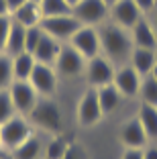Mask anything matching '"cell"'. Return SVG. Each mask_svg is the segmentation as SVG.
I'll return each mask as SVG.
<instances>
[{"instance_id":"9c48e42d","label":"cell","mask_w":157,"mask_h":159,"mask_svg":"<svg viewBox=\"0 0 157 159\" xmlns=\"http://www.w3.org/2000/svg\"><path fill=\"white\" fill-rule=\"evenodd\" d=\"M53 67H55V71L59 75H63V78H76V75H80L86 70V59L67 43V45L61 47V51H59V55H57Z\"/></svg>"},{"instance_id":"8fae6325","label":"cell","mask_w":157,"mask_h":159,"mask_svg":"<svg viewBox=\"0 0 157 159\" xmlns=\"http://www.w3.org/2000/svg\"><path fill=\"white\" fill-rule=\"evenodd\" d=\"M29 82H31V86L35 88V92H37L39 96L49 98L57 90V71H55L53 66H47V63H39L37 61V66L33 70Z\"/></svg>"},{"instance_id":"7a4b0ae2","label":"cell","mask_w":157,"mask_h":159,"mask_svg":"<svg viewBox=\"0 0 157 159\" xmlns=\"http://www.w3.org/2000/svg\"><path fill=\"white\" fill-rule=\"evenodd\" d=\"M27 118L33 126H39L41 131H47L51 135H59L63 131V116L53 100H39Z\"/></svg>"},{"instance_id":"b9f144b4","label":"cell","mask_w":157,"mask_h":159,"mask_svg":"<svg viewBox=\"0 0 157 159\" xmlns=\"http://www.w3.org/2000/svg\"><path fill=\"white\" fill-rule=\"evenodd\" d=\"M2 159H14V157H12V155L8 153V155H4V157H2Z\"/></svg>"},{"instance_id":"30bf717a","label":"cell","mask_w":157,"mask_h":159,"mask_svg":"<svg viewBox=\"0 0 157 159\" xmlns=\"http://www.w3.org/2000/svg\"><path fill=\"white\" fill-rule=\"evenodd\" d=\"M78 122L82 126H94L96 122L102 120L104 112L100 108V102H98V92L96 88H88L84 92V96L80 98L78 104Z\"/></svg>"},{"instance_id":"52a82bcc","label":"cell","mask_w":157,"mask_h":159,"mask_svg":"<svg viewBox=\"0 0 157 159\" xmlns=\"http://www.w3.org/2000/svg\"><path fill=\"white\" fill-rule=\"evenodd\" d=\"M84 71H86V80H88L90 88H100V86L112 84L116 66L100 53V55H96V57L86 61V70Z\"/></svg>"},{"instance_id":"ab89813d","label":"cell","mask_w":157,"mask_h":159,"mask_svg":"<svg viewBox=\"0 0 157 159\" xmlns=\"http://www.w3.org/2000/svg\"><path fill=\"white\" fill-rule=\"evenodd\" d=\"M104 2H106L108 6H112V4H114V2H118V0H104Z\"/></svg>"},{"instance_id":"ffe728a7","label":"cell","mask_w":157,"mask_h":159,"mask_svg":"<svg viewBox=\"0 0 157 159\" xmlns=\"http://www.w3.org/2000/svg\"><path fill=\"white\" fill-rule=\"evenodd\" d=\"M96 92H98V102H100V108L104 114L114 112L116 108L120 106V102H122V94L116 90L114 84L100 86V88H96Z\"/></svg>"},{"instance_id":"484cf974","label":"cell","mask_w":157,"mask_h":159,"mask_svg":"<svg viewBox=\"0 0 157 159\" xmlns=\"http://www.w3.org/2000/svg\"><path fill=\"white\" fill-rule=\"evenodd\" d=\"M14 82L12 75V57L8 53L0 51V90H8Z\"/></svg>"},{"instance_id":"603a6c76","label":"cell","mask_w":157,"mask_h":159,"mask_svg":"<svg viewBox=\"0 0 157 159\" xmlns=\"http://www.w3.org/2000/svg\"><path fill=\"white\" fill-rule=\"evenodd\" d=\"M25 33H27V29H25L23 25H19V23H14V20H12L8 39H6V49H4V53H8V55L23 53L25 51Z\"/></svg>"},{"instance_id":"277c9868","label":"cell","mask_w":157,"mask_h":159,"mask_svg":"<svg viewBox=\"0 0 157 159\" xmlns=\"http://www.w3.org/2000/svg\"><path fill=\"white\" fill-rule=\"evenodd\" d=\"M80 27H82V23H80L72 12L59 14V16H43V20H41L43 33L55 37L57 41H61V43H67L69 39L76 35V31H78Z\"/></svg>"},{"instance_id":"5bb4252c","label":"cell","mask_w":157,"mask_h":159,"mask_svg":"<svg viewBox=\"0 0 157 159\" xmlns=\"http://www.w3.org/2000/svg\"><path fill=\"white\" fill-rule=\"evenodd\" d=\"M120 143L127 149H145L147 147L149 139H147V135H145L143 126H141L137 116L122 122V126H120Z\"/></svg>"},{"instance_id":"9a60e30c","label":"cell","mask_w":157,"mask_h":159,"mask_svg":"<svg viewBox=\"0 0 157 159\" xmlns=\"http://www.w3.org/2000/svg\"><path fill=\"white\" fill-rule=\"evenodd\" d=\"M133 47H141V49H157V35L151 27V20L141 19L133 29L129 31Z\"/></svg>"},{"instance_id":"d590c367","label":"cell","mask_w":157,"mask_h":159,"mask_svg":"<svg viewBox=\"0 0 157 159\" xmlns=\"http://www.w3.org/2000/svg\"><path fill=\"white\" fill-rule=\"evenodd\" d=\"M0 16H10V10H8L6 0H0Z\"/></svg>"},{"instance_id":"4fadbf2b","label":"cell","mask_w":157,"mask_h":159,"mask_svg":"<svg viewBox=\"0 0 157 159\" xmlns=\"http://www.w3.org/2000/svg\"><path fill=\"white\" fill-rule=\"evenodd\" d=\"M110 14H112V23L127 29V31H131L139 20L143 19V12L139 10V6L133 0H118V2H114L110 6Z\"/></svg>"},{"instance_id":"ba28073f","label":"cell","mask_w":157,"mask_h":159,"mask_svg":"<svg viewBox=\"0 0 157 159\" xmlns=\"http://www.w3.org/2000/svg\"><path fill=\"white\" fill-rule=\"evenodd\" d=\"M10 100L14 104V110L16 114H23L29 116L31 110L35 108V104L39 102V94L35 92V88L31 86V82H21V80H14L8 88Z\"/></svg>"},{"instance_id":"60d3db41","label":"cell","mask_w":157,"mask_h":159,"mask_svg":"<svg viewBox=\"0 0 157 159\" xmlns=\"http://www.w3.org/2000/svg\"><path fill=\"white\" fill-rule=\"evenodd\" d=\"M4 155H8V153H6V151H4V149H2V147H0V159L4 157Z\"/></svg>"},{"instance_id":"7402d4cb","label":"cell","mask_w":157,"mask_h":159,"mask_svg":"<svg viewBox=\"0 0 157 159\" xmlns=\"http://www.w3.org/2000/svg\"><path fill=\"white\" fill-rule=\"evenodd\" d=\"M45 153V147H43V141L39 137L31 135L25 143H21L16 149L12 151V157L14 159H39L41 155Z\"/></svg>"},{"instance_id":"f35d334b","label":"cell","mask_w":157,"mask_h":159,"mask_svg":"<svg viewBox=\"0 0 157 159\" xmlns=\"http://www.w3.org/2000/svg\"><path fill=\"white\" fill-rule=\"evenodd\" d=\"M65 2H67V4H69V6H72V8H74V6H76V4H78L80 0H65Z\"/></svg>"},{"instance_id":"5b68a950","label":"cell","mask_w":157,"mask_h":159,"mask_svg":"<svg viewBox=\"0 0 157 159\" xmlns=\"http://www.w3.org/2000/svg\"><path fill=\"white\" fill-rule=\"evenodd\" d=\"M72 14L86 27H98L110 14V6L104 0H80L72 8Z\"/></svg>"},{"instance_id":"6da1fadb","label":"cell","mask_w":157,"mask_h":159,"mask_svg":"<svg viewBox=\"0 0 157 159\" xmlns=\"http://www.w3.org/2000/svg\"><path fill=\"white\" fill-rule=\"evenodd\" d=\"M100 35V47H102V55L108 61H112L116 67L129 63L131 53H133V41L127 29L118 27L114 23H106L98 29Z\"/></svg>"},{"instance_id":"4316f807","label":"cell","mask_w":157,"mask_h":159,"mask_svg":"<svg viewBox=\"0 0 157 159\" xmlns=\"http://www.w3.org/2000/svg\"><path fill=\"white\" fill-rule=\"evenodd\" d=\"M67 145L69 143H65L59 135H53V139H51L45 147V159H61L63 153H65V149H67Z\"/></svg>"},{"instance_id":"f1b7e54d","label":"cell","mask_w":157,"mask_h":159,"mask_svg":"<svg viewBox=\"0 0 157 159\" xmlns=\"http://www.w3.org/2000/svg\"><path fill=\"white\" fill-rule=\"evenodd\" d=\"M43 37V29L41 25H37V27H29L27 33H25V51L29 53H35V49H37L39 41H41Z\"/></svg>"},{"instance_id":"7c38bea8","label":"cell","mask_w":157,"mask_h":159,"mask_svg":"<svg viewBox=\"0 0 157 159\" xmlns=\"http://www.w3.org/2000/svg\"><path fill=\"white\" fill-rule=\"evenodd\" d=\"M141 82H143V78L131 67V63H125V66L116 67L114 80H112V84L122 94V98H135V96H139Z\"/></svg>"},{"instance_id":"74e56055","label":"cell","mask_w":157,"mask_h":159,"mask_svg":"<svg viewBox=\"0 0 157 159\" xmlns=\"http://www.w3.org/2000/svg\"><path fill=\"white\" fill-rule=\"evenodd\" d=\"M149 75H151V78H155V80H157V63H155V66H153V70H151V74H149Z\"/></svg>"},{"instance_id":"8d00e7d4","label":"cell","mask_w":157,"mask_h":159,"mask_svg":"<svg viewBox=\"0 0 157 159\" xmlns=\"http://www.w3.org/2000/svg\"><path fill=\"white\" fill-rule=\"evenodd\" d=\"M151 27H153V31H155V35H157V8L153 10V19H151Z\"/></svg>"},{"instance_id":"83f0119b","label":"cell","mask_w":157,"mask_h":159,"mask_svg":"<svg viewBox=\"0 0 157 159\" xmlns=\"http://www.w3.org/2000/svg\"><path fill=\"white\" fill-rule=\"evenodd\" d=\"M14 114H16V110H14V104L10 100L8 90H0V125L10 120Z\"/></svg>"},{"instance_id":"7bdbcfd3","label":"cell","mask_w":157,"mask_h":159,"mask_svg":"<svg viewBox=\"0 0 157 159\" xmlns=\"http://www.w3.org/2000/svg\"><path fill=\"white\" fill-rule=\"evenodd\" d=\"M33 2H41V0H33Z\"/></svg>"},{"instance_id":"836d02e7","label":"cell","mask_w":157,"mask_h":159,"mask_svg":"<svg viewBox=\"0 0 157 159\" xmlns=\"http://www.w3.org/2000/svg\"><path fill=\"white\" fill-rule=\"evenodd\" d=\"M27 2H29V0H6V4H8L10 14H12V12H16V10H19L23 4H27Z\"/></svg>"},{"instance_id":"44dd1931","label":"cell","mask_w":157,"mask_h":159,"mask_svg":"<svg viewBox=\"0 0 157 159\" xmlns=\"http://www.w3.org/2000/svg\"><path fill=\"white\" fill-rule=\"evenodd\" d=\"M137 118H139V122H141V126H143L147 139L157 141V106L141 102V106H139V110H137Z\"/></svg>"},{"instance_id":"cb8c5ba5","label":"cell","mask_w":157,"mask_h":159,"mask_svg":"<svg viewBox=\"0 0 157 159\" xmlns=\"http://www.w3.org/2000/svg\"><path fill=\"white\" fill-rule=\"evenodd\" d=\"M139 98L143 104H151L157 106V80L151 75H145L141 82V90H139Z\"/></svg>"},{"instance_id":"f546056e","label":"cell","mask_w":157,"mask_h":159,"mask_svg":"<svg viewBox=\"0 0 157 159\" xmlns=\"http://www.w3.org/2000/svg\"><path fill=\"white\" fill-rule=\"evenodd\" d=\"M10 25H12V16H0V51L6 49V39L10 33Z\"/></svg>"},{"instance_id":"4dcf8cb0","label":"cell","mask_w":157,"mask_h":159,"mask_svg":"<svg viewBox=\"0 0 157 159\" xmlns=\"http://www.w3.org/2000/svg\"><path fill=\"white\" fill-rule=\"evenodd\" d=\"M61 159H88V155H86V149H84L82 145H78V143H69Z\"/></svg>"},{"instance_id":"d6986e66","label":"cell","mask_w":157,"mask_h":159,"mask_svg":"<svg viewBox=\"0 0 157 159\" xmlns=\"http://www.w3.org/2000/svg\"><path fill=\"white\" fill-rule=\"evenodd\" d=\"M10 57H12V75H14V80L29 82L33 70L37 66L35 55L29 53V51H23V53H16V55H10Z\"/></svg>"},{"instance_id":"3957f363","label":"cell","mask_w":157,"mask_h":159,"mask_svg":"<svg viewBox=\"0 0 157 159\" xmlns=\"http://www.w3.org/2000/svg\"><path fill=\"white\" fill-rule=\"evenodd\" d=\"M31 135H33V125L29 122V118L23 114H14L10 120L0 125V147L6 153H12Z\"/></svg>"},{"instance_id":"2e32d148","label":"cell","mask_w":157,"mask_h":159,"mask_svg":"<svg viewBox=\"0 0 157 159\" xmlns=\"http://www.w3.org/2000/svg\"><path fill=\"white\" fill-rule=\"evenodd\" d=\"M61 47H63V43L57 41L55 37H51V35L43 33L41 41H39L37 49H35V59L39 61V63H47V66H53L57 59V55H59Z\"/></svg>"},{"instance_id":"ee69618b","label":"cell","mask_w":157,"mask_h":159,"mask_svg":"<svg viewBox=\"0 0 157 159\" xmlns=\"http://www.w3.org/2000/svg\"><path fill=\"white\" fill-rule=\"evenodd\" d=\"M155 57H157V49H155Z\"/></svg>"},{"instance_id":"d4e9b609","label":"cell","mask_w":157,"mask_h":159,"mask_svg":"<svg viewBox=\"0 0 157 159\" xmlns=\"http://www.w3.org/2000/svg\"><path fill=\"white\" fill-rule=\"evenodd\" d=\"M39 8H41L43 16H59V14L72 12V6L65 0H41L39 2Z\"/></svg>"},{"instance_id":"8992f818","label":"cell","mask_w":157,"mask_h":159,"mask_svg":"<svg viewBox=\"0 0 157 159\" xmlns=\"http://www.w3.org/2000/svg\"><path fill=\"white\" fill-rule=\"evenodd\" d=\"M67 43L74 47V49H76V51H78L86 61L102 53L100 35H98V29H96V27H86V25H82V27L76 31V35L69 39Z\"/></svg>"},{"instance_id":"e575fe53","label":"cell","mask_w":157,"mask_h":159,"mask_svg":"<svg viewBox=\"0 0 157 159\" xmlns=\"http://www.w3.org/2000/svg\"><path fill=\"white\" fill-rule=\"evenodd\" d=\"M143 159H157V147H145Z\"/></svg>"},{"instance_id":"1f68e13d","label":"cell","mask_w":157,"mask_h":159,"mask_svg":"<svg viewBox=\"0 0 157 159\" xmlns=\"http://www.w3.org/2000/svg\"><path fill=\"white\" fill-rule=\"evenodd\" d=\"M133 2L139 6V10H141L143 14L153 12V10L157 8V0H133Z\"/></svg>"},{"instance_id":"d6a6232c","label":"cell","mask_w":157,"mask_h":159,"mask_svg":"<svg viewBox=\"0 0 157 159\" xmlns=\"http://www.w3.org/2000/svg\"><path fill=\"white\" fill-rule=\"evenodd\" d=\"M120 159H143V149H127Z\"/></svg>"},{"instance_id":"ac0fdd59","label":"cell","mask_w":157,"mask_h":159,"mask_svg":"<svg viewBox=\"0 0 157 159\" xmlns=\"http://www.w3.org/2000/svg\"><path fill=\"white\" fill-rule=\"evenodd\" d=\"M12 16L14 23L23 25L25 29L29 27H37V25H41L43 20V14H41V8H39V2H33V0H29L27 4H23L16 12L10 14Z\"/></svg>"},{"instance_id":"e0dca14e","label":"cell","mask_w":157,"mask_h":159,"mask_svg":"<svg viewBox=\"0 0 157 159\" xmlns=\"http://www.w3.org/2000/svg\"><path fill=\"white\" fill-rule=\"evenodd\" d=\"M131 67L137 71L141 78L151 74L153 66L157 63V57H155V49H141V47H135L133 53H131V59H129Z\"/></svg>"}]
</instances>
